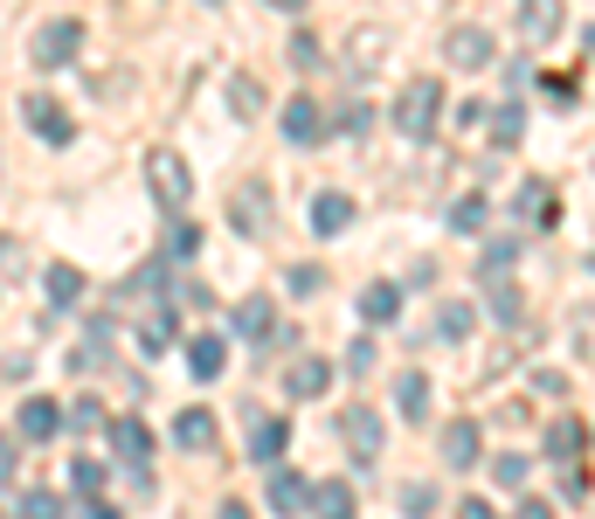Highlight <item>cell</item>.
<instances>
[{
    "mask_svg": "<svg viewBox=\"0 0 595 519\" xmlns=\"http://www.w3.org/2000/svg\"><path fill=\"white\" fill-rule=\"evenodd\" d=\"M471 332V305H444V340H464Z\"/></svg>",
    "mask_w": 595,
    "mask_h": 519,
    "instance_id": "b9f144b4",
    "label": "cell"
},
{
    "mask_svg": "<svg viewBox=\"0 0 595 519\" xmlns=\"http://www.w3.org/2000/svg\"><path fill=\"white\" fill-rule=\"evenodd\" d=\"M76 49H84V21H70V14L42 21V29H35V70H63V63H76Z\"/></svg>",
    "mask_w": 595,
    "mask_h": 519,
    "instance_id": "3957f363",
    "label": "cell"
},
{
    "mask_svg": "<svg viewBox=\"0 0 595 519\" xmlns=\"http://www.w3.org/2000/svg\"><path fill=\"white\" fill-rule=\"evenodd\" d=\"M0 472L21 478V436H8V451H0Z\"/></svg>",
    "mask_w": 595,
    "mask_h": 519,
    "instance_id": "7dc6e473",
    "label": "cell"
},
{
    "mask_svg": "<svg viewBox=\"0 0 595 519\" xmlns=\"http://www.w3.org/2000/svg\"><path fill=\"white\" fill-rule=\"evenodd\" d=\"M291 63H298V70H312V63H319V42H312V35H298V42H291Z\"/></svg>",
    "mask_w": 595,
    "mask_h": 519,
    "instance_id": "f6af8a7d",
    "label": "cell"
},
{
    "mask_svg": "<svg viewBox=\"0 0 595 519\" xmlns=\"http://www.w3.org/2000/svg\"><path fill=\"white\" fill-rule=\"evenodd\" d=\"M395 409L408 415V423H423L429 415V374H402L395 381Z\"/></svg>",
    "mask_w": 595,
    "mask_h": 519,
    "instance_id": "4316f807",
    "label": "cell"
},
{
    "mask_svg": "<svg viewBox=\"0 0 595 519\" xmlns=\"http://www.w3.org/2000/svg\"><path fill=\"white\" fill-rule=\"evenodd\" d=\"M444 56H450L457 70H491V56H499V42H491L485 29H457V35L444 42Z\"/></svg>",
    "mask_w": 595,
    "mask_h": 519,
    "instance_id": "30bf717a",
    "label": "cell"
},
{
    "mask_svg": "<svg viewBox=\"0 0 595 519\" xmlns=\"http://www.w3.org/2000/svg\"><path fill=\"white\" fill-rule=\"evenodd\" d=\"M353 215H360V208H353L340 188L312 194V229H319V236H347V229H353Z\"/></svg>",
    "mask_w": 595,
    "mask_h": 519,
    "instance_id": "4fadbf2b",
    "label": "cell"
},
{
    "mask_svg": "<svg viewBox=\"0 0 595 519\" xmlns=\"http://www.w3.org/2000/svg\"><path fill=\"white\" fill-rule=\"evenodd\" d=\"M284 444H291V423H284V415H256V430H249V457H256V464H277Z\"/></svg>",
    "mask_w": 595,
    "mask_h": 519,
    "instance_id": "e0dca14e",
    "label": "cell"
},
{
    "mask_svg": "<svg viewBox=\"0 0 595 519\" xmlns=\"http://www.w3.org/2000/svg\"><path fill=\"white\" fill-rule=\"evenodd\" d=\"M270 298H243L236 311H229V332H236V340H270V332H277V319H270Z\"/></svg>",
    "mask_w": 595,
    "mask_h": 519,
    "instance_id": "9a60e30c",
    "label": "cell"
},
{
    "mask_svg": "<svg viewBox=\"0 0 595 519\" xmlns=\"http://www.w3.org/2000/svg\"><path fill=\"white\" fill-rule=\"evenodd\" d=\"M229 222H236L243 236H264V229H270V194L256 188V180H249V188H236V201H229Z\"/></svg>",
    "mask_w": 595,
    "mask_h": 519,
    "instance_id": "7c38bea8",
    "label": "cell"
},
{
    "mask_svg": "<svg viewBox=\"0 0 595 519\" xmlns=\"http://www.w3.org/2000/svg\"><path fill=\"white\" fill-rule=\"evenodd\" d=\"M284 388H291V395H298V402H319V395H326V388H332V368H326V360H312V353H305V360H298V368H291V374H284Z\"/></svg>",
    "mask_w": 595,
    "mask_h": 519,
    "instance_id": "ffe728a7",
    "label": "cell"
},
{
    "mask_svg": "<svg viewBox=\"0 0 595 519\" xmlns=\"http://www.w3.org/2000/svg\"><path fill=\"white\" fill-rule=\"evenodd\" d=\"M436 125H444V84H436V76H416V84L395 97V133L408 146H429Z\"/></svg>",
    "mask_w": 595,
    "mask_h": 519,
    "instance_id": "6da1fadb",
    "label": "cell"
},
{
    "mask_svg": "<svg viewBox=\"0 0 595 519\" xmlns=\"http://www.w3.org/2000/svg\"><path fill=\"white\" fill-rule=\"evenodd\" d=\"M14 519H63L56 491H14Z\"/></svg>",
    "mask_w": 595,
    "mask_h": 519,
    "instance_id": "f1b7e54d",
    "label": "cell"
},
{
    "mask_svg": "<svg viewBox=\"0 0 595 519\" xmlns=\"http://www.w3.org/2000/svg\"><path fill=\"white\" fill-rule=\"evenodd\" d=\"M491 478H499L506 491H527V457H520V451H506V457H491Z\"/></svg>",
    "mask_w": 595,
    "mask_h": 519,
    "instance_id": "e575fe53",
    "label": "cell"
},
{
    "mask_svg": "<svg viewBox=\"0 0 595 519\" xmlns=\"http://www.w3.org/2000/svg\"><path fill=\"white\" fill-rule=\"evenodd\" d=\"M215 519H249V506H243V499H222V512H215Z\"/></svg>",
    "mask_w": 595,
    "mask_h": 519,
    "instance_id": "f907efd6",
    "label": "cell"
},
{
    "mask_svg": "<svg viewBox=\"0 0 595 519\" xmlns=\"http://www.w3.org/2000/svg\"><path fill=\"white\" fill-rule=\"evenodd\" d=\"M167 264H194V256H201V222H188V215H173L167 222Z\"/></svg>",
    "mask_w": 595,
    "mask_h": 519,
    "instance_id": "7402d4cb",
    "label": "cell"
},
{
    "mask_svg": "<svg viewBox=\"0 0 595 519\" xmlns=\"http://www.w3.org/2000/svg\"><path fill=\"white\" fill-rule=\"evenodd\" d=\"M284 284H291V292H298V298H312V292H319V284H326V271H319V264H298V271H291V277H284Z\"/></svg>",
    "mask_w": 595,
    "mask_h": 519,
    "instance_id": "60d3db41",
    "label": "cell"
},
{
    "mask_svg": "<svg viewBox=\"0 0 595 519\" xmlns=\"http://www.w3.org/2000/svg\"><path fill=\"white\" fill-rule=\"evenodd\" d=\"M457 519H499V512H491L485 499H464V506H457Z\"/></svg>",
    "mask_w": 595,
    "mask_h": 519,
    "instance_id": "c3c4849f",
    "label": "cell"
},
{
    "mask_svg": "<svg viewBox=\"0 0 595 519\" xmlns=\"http://www.w3.org/2000/svg\"><path fill=\"white\" fill-rule=\"evenodd\" d=\"M332 125H340L347 139H368V133H374V112H368V104L353 97V104H340V112H332Z\"/></svg>",
    "mask_w": 595,
    "mask_h": 519,
    "instance_id": "1f68e13d",
    "label": "cell"
},
{
    "mask_svg": "<svg viewBox=\"0 0 595 519\" xmlns=\"http://www.w3.org/2000/svg\"><path fill=\"white\" fill-rule=\"evenodd\" d=\"M56 430H63V409L49 402V395H29V402L14 409V436H29V444H49Z\"/></svg>",
    "mask_w": 595,
    "mask_h": 519,
    "instance_id": "9c48e42d",
    "label": "cell"
},
{
    "mask_svg": "<svg viewBox=\"0 0 595 519\" xmlns=\"http://www.w3.org/2000/svg\"><path fill=\"white\" fill-rule=\"evenodd\" d=\"M160 271H167V256H160V264H139L132 277H125V292H139V298H152V292H160Z\"/></svg>",
    "mask_w": 595,
    "mask_h": 519,
    "instance_id": "ab89813d",
    "label": "cell"
},
{
    "mask_svg": "<svg viewBox=\"0 0 595 519\" xmlns=\"http://www.w3.org/2000/svg\"><path fill=\"white\" fill-rule=\"evenodd\" d=\"M111 457L125 464V472H146V464H152V430L139 423V415H111Z\"/></svg>",
    "mask_w": 595,
    "mask_h": 519,
    "instance_id": "277c9868",
    "label": "cell"
},
{
    "mask_svg": "<svg viewBox=\"0 0 595 519\" xmlns=\"http://www.w3.org/2000/svg\"><path fill=\"white\" fill-rule=\"evenodd\" d=\"M512 519H554V506H548V499H527V491H520V512H512Z\"/></svg>",
    "mask_w": 595,
    "mask_h": 519,
    "instance_id": "bcb514c9",
    "label": "cell"
},
{
    "mask_svg": "<svg viewBox=\"0 0 595 519\" xmlns=\"http://www.w3.org/2000/svg\"><path fill=\"white\" fill-rule=\"evenodd\" d=\"M582 49H588V56H595V29H582Z\"/></svg>",
    "mask_w": 595,
    "mask_h": 519,
    "instance_id": "f5cc1de1",
    "label": "cell"
},
{
    "mask_svg": "<svg viewBox=\"0 0 595 519\" xmlns=\"http://www.w3.org/2000/svg\"><path fill=\"white\" fill-rule=\"evenodd\" d=\"M340 436H347V451H353L360 464H374L381 444H387V430H381V415H374V409H347V415H340Z\"/></svg>",
    "mask_w": 595,
    "mask_h": 519,
    "instance_id": "ba28073f",
    "label": "cell"
},
{
    "mask_svg": "<svg viewBox=\"0 0 595 519\" xmlns=\"http://www.w3.org/2000/svg\"><path fill=\"white\" fill-rule=\"evenodd\" d=\"M402 512H408V519H429V512H436V485H408V491H402Z\"/></svg>",
    "mask_w": 595,
    "mask_h": 519,
    "instance_id": "f35d334b",
    "label": "cell"
},
{
    "mask_svg": "<svg viewBox=\"0 0 595 519\" xmlns=\"http://www.w3.org/2000/svg\"><path fill=\"white\" fill-rule=\"evenodd\" d=\"M512 208H520V222H540V229H548V222L561 215V208H554V188H548V180H527V188H520V201H512Z\"/></svg>",
    "mask_w": 595,
    "mask_h": 519,
    "instance_id": "cb8c5ba5",
    "label": "cell"
},
{
    "mask_svg": "<svg viewBox=\"0 0 595 519\" xmlns=\"http://www.w3.org/2000/svg\"><path fill=\"white\" fill-rule=\"evenodd\" d=\"M84 519H118V506H105V499H84Z\"/></svg>",
    "mask_w": 595,
    "mask_h": 519,
    "instance_id": "681fc988",
    "label": "cell"
},
{
    "mask_svg": "<svg viewBox=\"0 0 595 519\" xmlns=\"http://www.w3.org/2000/svg\"><path fill=\"white\" fill-rule=\"evenodd\" d=\"M374 360H381L374 340H353V347H347V374H353V381H368V374H374Z\"/></svg>",
    "mask_w": 595,
    "mask_h": 519,
    "instance_id": "74e56055",
    "label": "cell"
},
{
    "mask_svg": "<svg viewBox=\"0 0 595 519\" xmlns=\"http://www.w3.org/2000/svg\"><path fill=\"white\" fill-rule=\"evenodd\" d=\"M70 491H76V499H97V491H105V464L76 457V464H70Z\"/></svg>",
    "mask_w": 595,
    "mask_h": 519,
    "instance_id": "4dcf8cb0",
    "label": "cell"
},
{
    "mask_svg": "<svg viewBox=\"0 0 595 519\" xmlns=\"http://www.w3.org/2000/svg\"><path fill=\"white\" fill-rule=\"evenodd\" d=\"M520 133H527V112L520 104H499V112H491V152H512Z\"/></svg>",
    "mask_w": 595,
    "mask_h": 519,
    "instance_id": "484cf974",
    "label": "cell"
},
{
    "mask_svg": "<svg viewBox=\"0 0 595 519\" xmlns=\"http://www.w3.org/2000/svg\"><path fill=\"white\" fill-rule=\"evenodd\" d=\"M21 118H29V133H35L42 146H70V139H76V125H70V112H63L56 97H42V91H35L29 104H21Z\"/></svg>",
    "mask_w": 595,
    "mask_h": 519,
    "instance_id": "8992f818",
    "label": "cell"
},
{
    "mask_svg": "<svg viewBox=\"0 0 595 519\" xmlns=\"http://www.w3.org/2000/svg\"><path fill=\"white\" fill-rule=\"evenodd\" d=\"M312 491H319V485H305L298 472H270V512H284V519L312 512Z\"/></svg>",
    "mask_w": 595,
    "mask_h": 519,
    "instance_id": "5bb4252c",
    "label": "cell"
},
{
    "mask_svg": "<svg viewBox=\"0 0 595 519\" xmlns=\"http://www.w3.org/2000/svg\"><path fill=\"white\" fill-rule=\"evenodd\" d=\"M209 8H215V0H209Z\"/></svg>",
    "mask_w": 595,
    "mask_h": 519,
    "instance_id": "db71d44e",
    "label": "cell"
},
{
    "mask_svg": "<svg viewBox=\"0 0 595 519\" xmlns=\"http://www.w3.org/2000/svg\"><path fill=\"white\" fill-rule=\"evenodd\" d=\"M478 457H485L478 423H450V430H444V464H450V472H471Z\"/></svg>",
    "mask_w": 595,
    "mask_h": 519,
    "instance_id": "d6986e66",
    "label": "cell"
},
{
    "mask_svg": "<svg viewBox=\"0 0 595 519\" xmlns=\"http://www.w3.org/2000/svg\"><path fill=\"white\" fill-rule=\"evenodd\" d=\"M188 374H194V381H222V374H229V340L194 332V340H188Z\"/></svg>",
    "mask_w": 595,
    "mask_h": 519,
    "instance_id": "8fae6325",
    "label": "cell"
},
{
    "mask_svg": "<svg viewBox=\"0 0 595 519\" xmlns=\"http://www.w3.org/2000/svg\"><path fill=\"white\" fill-rule=\"evenodd\" d=\"M540 91H548L554 104H575V76H540Z\"/></svg>",
    "mask_w": 595,
    "mask_h": 519,
    "instance_id": "ee69618b",
    "label": "cell"
},
{
    "mask_svg": "<svg viewBox=\"0 0 595 519\" xmlns=\"http://www.w3.org/2000/svg\"><path fill=\"white\" fill-rule=\"evenodd\" d=\"M284 139H291L298 152H312L326 139V112H319V97L312 91H298L291 104H284Z\"/></svg>",
    "mask_w": 595,
    "mask_h": 519,
    "instance_id": "5b68a950",
    "label": "cell"
},
{
    "mask_svg": "<svg viewBox=\"0 0 595 519\" xmlns=\"http://www.w3.org/2000/svg\"><path fill=\"white\" fill-rule=\"evenodd\" d=\"M520 29H527V42H554V29H561V0H527V8H520Z\"/></svg>",
    "mask_w": 595,
    "mask_h": 519,
    "instance_id": "d4e9b609",
    "label": "cell"
},
{
    "mask_svg": "<svg viewBox=\"0 0 595 519\" xmlns=\"http://www.w3.org/2000/svg\"><path fill=\"white\" fill-rule=\"evenodd\" d=\"M70 430H111L105 402H97V395H76V409H70Z\"/></svg>",
    "mask_w": 595,
    "mask_h": 519,
    "instance_id": "836d02e7",
    "label": "cell"
},
{
    "mask_svg": "<svg viewBox=\"0 0 595 519\" xmlns=\"http://www.w3.org/2000/svg\"><path fill=\"white\" fill-rule=\"evenodd\" d=\"M42 292H49V305H56V311H70L76 298H84V271H76V264H49Z\"/></svg>",
    "mask_w": 595,
    "mask_h": 519,
    "instance_id": "603a6c76",
    "label": "cell"
},
{
    "mask_svg": "<svg viewBox=\"0 0 595 519\" xmlns=\"http://www.w3.org/2000/svg\"><path fill=\"white\" fill-rule=\"evenodd\" d=\"M215 423H222L215 409H180V415H173V444L188 451V457H209V451L222 444V430H215Z\"/></svg>",
    "mask_w": 595,
    "mask_h": 519,
    "instance_id": "52a82bcc",
    "label": "cell"
},
{
    "mask_svg": "<svg viewBox=\"0 0 595 519\" xmlns=\"http://www.w3.org/2000/svg\"><path fill=\"white\" fill-rule=\"evenodd\" d=\"M548 457H554V464H575V457H588V423H575V415L548 423Z\"/></svg>",
    "mask_w": 595,
    "mask_h": 519,
    "instance_id": "2e32d148",
    "label": "cell"
},
{
    "mask_svg": "<svg viewBox=\"0 0 595 519\" xmlns=\"http://www.w3.org/2000/svg\"><path fill=\"white\" fill-rule=\"evenodd\" d=\"M139 347H146V353H167V347H173V311H146Z\"/></svg>",
    "mask_w": 595,
    "mask_h": 519,
    "instance_id": "f546056e",
    "label": "cell"
},
{
    "mask_svg": "<svg viewBox=\"0 0 595 519\" xmlns=\"http://www.w3.org/2000/svg\"><path fill=\"white\" fill-rule=\"evenodd\" d=\"M270 8H284V14H298V8H305V0H270Z\"/></svg>",
    "mask_w": 595,
    "mask_h": 519,
    "instance_id": "816d5d0a",
    "label": "cell"
},
{
    "mask_svg": "<svg viewBox=\"0 0 595 519\" xmlns=\"http://www.w3.org/2000/svg\"><path fill=\"white\" fill-rule=\"evenodd\" d=\"M450 229H457V236H471V229H485V194H464V201L450 208Z\"/></svg>",
    "mask_w": 595,
    "mask_h": 519,
    "instance_id": "d590c367",
    "label": "cell"
},
{
    "mask_svg": "<svg viewBox=\"0 0 595 519\" xmlns=\"http://www.w3.org/2000/svg\"><path fill=\"white\" fill-rule=\"evenodd\" d=\"M561 499H588V457L561 464Z\"/></svg>",
    "mask_w": 595,
    "mask_h": 519,
    "instance_id": "8d00e7d4",
    "label": "cell"
},
{
    "mask_svg": "<svg viewBox=\"0 0 595 519\" xmlns=\"http://www.w3.org/2000/svg\"><path fill=\"white\" fill-rule=\"evenodd\" d=\"M312 519H353V485H347V478H319Z\"/></svg>",
    "mask_w": 595,
    "mask_h": 519,
    "instance_id": "44dd1931",
    "label": "cell"
},
{
    "mask_svg": "<svg viewBox=\"0 0 595 519\" xmlns=\"http://www.w3.org/2000/svg\"><path fill=\"white\" fill-rule=\"evenodd\" d=\"M360 319L368 326H395L402 319V284H368V292H360Z\"/></svg>",
    "mask_w": 595,
    "mask_h": 519,
    "instance_id": "ac0fdd59",
    "label": "cell"
},
{
    "mask_svg": "<svg viewBox=\"0 0 595 519\" xmlns=\"http://www.w3.org/2000/svg\"><path fill=\"white\" fill-rule=\"evenodd\" d=\"M485 292H491V311H499L506 326L520 319V292H512V271H506V277H485Z\"/></svg>",
    "mask_w": 595,
    "mask_h": 519,
    "instance_id": "d6a6232c",
    "label": "cell"
},
{
    "mask_svg": "<svg viewBox=\"0 0 595 519\" xmlns=\"http://www.w3.org/2000/svg\"><path fill=\"white\" fill-rule=\"evenodd\" d=\"M512 256H520L512 243H491V250H485V277H506V271H512Z\"/></svg>",
    "mask_w": 595,
    "mask_h": 519,
    "instance_id": "7bdbcfd3",
    "label": "cell"
},
{
    "mask_svg": "<svg viewBox=\"0 0 595 519\" xmlns=\"http://www.w3.org/2000/svg\"><path fill=\"white\" fill-rule=\"evenodd\" d=\"M229 112L256 118V112H264V84H256V76H229Z\"/></svg>",
    "mask_w": 595,
    "mask_h": 519,
    "instance_id": "83f0119b",
    "label": "cell"
},
{
    "mask_svg": "<svg viewBox=\"0 0 595 519\" xmlns=\"http://www.w3.org/2000/svg\"><path fill=\"white\" fill-rule=\"evenodd\" d=\"M146 188H152V201H160L167 215H188V201H194V167L180 160L173 146H152V152H146Z\"/></svg>",
    "mask_w": 595,
    "mask_h": 519,
    "instance_id": "7a4b0ae2",
    "label": "cell"
}]
</instances>
